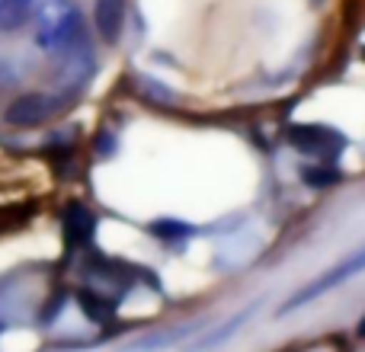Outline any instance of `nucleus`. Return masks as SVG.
I'll return each mask as SVG.
<instances>
[{
	"label": "nucleus",
	"instance_id": "f03ea898",
	"mask_svg": "<svg viewBox=\"0 0 365 352\" xmlns=\"http://www.w3.org/2000/svg\"><path fill=\"white\" fill-rule=\"evenodd\" d=\"M359 272H365V247L362 250H356V253H349L346 259H340L336 266H330L327 272H321V276L314 279V282H308L302 291H295V295L285 301V314L289 311H298L302 304H308V301H314V298H321V295H327V291H334V289H340L343 282H349V279H356Z\"/></svg>",
	"mask_w": 365,
	"mask_h": 352
},
{
	"label": "nucleus",
	"instance_id": "1a4fd4ad",
	"mask_svg": "<svg viewBox=\"0 0 365 352\" xmlns=\"http://www.w3.org/2000/svg\"><path fill=\"white\" fill-rule=\"evenodd\" d=\"M340 170H336L330 160H321V164H311V167H302V180L304 186H314V189H330L340 182Z\"/></svg>",
	"mask_w": 365,
	"mask_h": 352
},
{
	"label": "nucleus",
	"instance_id": "9d476101",
	"mask_svg": "<svg viewBox=\"0 0 365 352\" xmlns=\"http://www.w3.org/2000/svg\"><path fill=\"white\" fill-rule=\"evenodd\" d=\"M4 83H10V68H6V64H0V87H4Z\"/></svg>",
	"mask_w": 365,
	"mask_h": 352
},
{
	"label": "nucleus",
	"instance_id": "423d86ee",
	"mask_svg": "<svg viewBox=\"0 0 365 352\" xmlns=\"http://www.w3.org/2000/svg\"><path fill=\"white\" fill-rule=\"evenodd\" d=\"M93 214H90L87 205H71L64 212V234H68V244L71 247H87L90 237H93Z\"/></svg>",
	"mask_w": 365,
	"mask_h": 352
},
{
	"label": "nucleus",
	"instance_id": "0eeeda50",
	"mask_svg": "<svg viewBox=\"0 0 365 352\" xmlns=\"http://www.w3.org/2000/svg\"><path fill=\"white\" fill-rule=\"evenodd\" d=\"M32 13V0H0V29L4 32H16L29 23Z\"/></svg>",
	"mask_w": 365,
	"mask_h": 352
},
{
	"label": "nucleus",
	"instance_id": "6e6552de",
	"mask_svg": "<svg viewBox=\"0 0 365 352\" xmlns=\"http://www.w3.org/2000/svg\"><path fill=\"white\" fill-rule=\"evenodd\" d=\"M151 234L158 240H164V244H186V240L195 234V227L186 224V221H180V218H160L151 224Z\"/></svg>",
	"mask_w": 365,
	"mask_h": 352
},
{
	"label": "nucleus",
	"instance_id": "20e7f679",
	"mask_svg": "<svg viewBox=\"0 0 365 352\" xmlns=\"http://www.w3.org/2000/svg\"><path fill=\"white\" fill-rule=\"evenodd\" d=\"M93 26L106 45H115L125 29V0H96Z\"/></svg>",
	"mask_w": 365,
	"mask_h": 352
},
{
	"label": "nucleus",
	"instance_id": "f257e3e1",
	"mask_svg": "<svg viewBox=\"0 0 365 352\" xmlns=\"http://www.w3.org/2000/svg\"><path fill=\"white\" fill-rule=\"evenodd\" d=\"M285 141L304 157H321L334 160L346 147V135L334 125H321V122H295L285 128Z\"/></svg>",
	"mask_w": 365,
	"mask_h": 352
},
{
	"label": "nucleus",
	"instance_id": "39448f33",
	"mask_svg": "<svg viewBox=\"0 0 365 352\" xmlns=\"http://www.w3.org/2000/svg\"><path fill=\"white\" fill-rule=\"evenodd\" d=\"M77 32H81V16L64 6L58 19H45L42 23L38 42H42L45 48H64V45H71L77 38Z\"/></svg>",
	"mask_w": 365,
	"mask_h": 352
},
{
	"label": "nucleus",
	"instance_id": "7ed1b4c3",
	"mask_svg": "<svg viewBox=\"0 0 365 352\" xmlns=\"http://www.w3.org/2000/svg\"><path fill=\"white\" fill-rule=\"evenodd\" d=\"M55 96L48 93H23L4 109V122L13 128H38L55 115Z\"/></svg>",
	"mask_w": 365,
	"mask_h": 352
}]
</instances>
